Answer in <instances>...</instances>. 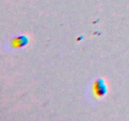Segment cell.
<instances>
[{"instance_id":"6da1fadb","label":"cell","mask_w":129,"mask_h":121,"mask_svg":"<svg viewBox=\"0 0 129 121\" xmlns=\"http://www.w3.org/2000/svg\"><path fill=\"white\" fill-rule=\"evenodd\" d=\"M106 90H107V89H106L105 84L104 81H102V79H99L93 84V92L95 97H103L106 93Z\"/></svg>"}]
</instances>
